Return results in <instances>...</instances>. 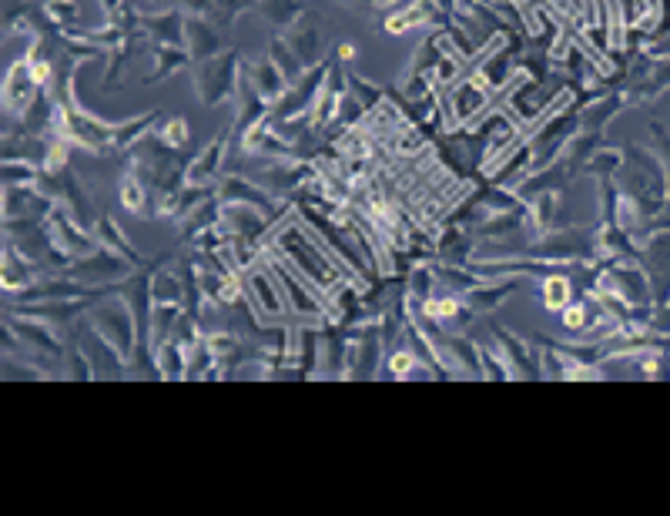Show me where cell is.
Instances as JSON below:
<instances>
[{
  "instance_id": "6da1fadb",
  "label": "cell",
  "mask_w": 670,
  "mask_h": 516,
  "mask_svg": "<svg viewBox=\"0 0 670 516\" xmlns=\"http://www.w3.org/2000/svg\"><path fill=\"white\" fill-rule=\"evenodd\" d=\"M238 78H242V64H238V51H225L208 60H198L195 70V91H198L201 105L215 107L222 105L228 94L238 91Z\"/></svg>"
},
{
  "instance_id": "7a4b0ae2",
  "label": "cell",
  "mask_w": 670,
  "mask_h": 516,
  "mask_svg": "<svg viewBox=\"0 0 670 516\" xmlns=\"http://www.w3.org/2000/svg\"><path fill=\"white\" fill-rule=\"evenodd\" d=\"M91 326L105 336L115 349L131 359V349H138V322L131 316V309L124 299H107V302H97L95 312H91Z\"/></svg>"
},
{
  "instance_id": "3957f363",
  "label": "cell",
  "mask_w": 670,
  "mask_h": 516,
  "mask_svg": "<svg viewBox=\"0 0 670 516\" xmlns=\"http://www.w3.org/2000/svg\"><path fill=\"white\" fill-rule=\"evenodd\" d=\"M128 265H134V262H128V258L118 255V252H111V248L97 245L91 255L74 258L71 269L64 272V275H71V279L84 281V285H91V289H101V285H107V281L128 279L131 275Z\"/></svg>"
},
{
  "instance_id": "277c9868",
  "label": "cell",
  "mask_w": 670,
  "mask_h": 516,
  "mask_svg": "<svg viewBox=\"0 0 670 516\" xmlns=\"http://www.w3.org/2000/svg\"><path fill=\"white\" fill-rule=\"evenodd\" d=\"M242 281H245V299L252 302V309L259 312V316H282L285 309V295H282V285H279V279H275V272L271 269H262V272H245L242 275Z\"/></svg>"
},
{
  "instance_id": "5b68a950",
  "label": "cell",
  "mask_w": 670,
  "mask_h": 516,
  "mask_svg": "<svg viewBox=\"0 0 670 516\" xmlns=\"http://www.w3.org/2000/svg\"><path fill=\"white\" fill-rule=\"evenodd\" d=\"M37 74L34 68H31V60L21 58L14 60L11 70H7V81H4V107L11 111V115H24L27 107L34 105V97L41 91H37Z\"/></svg>"
},
{
  "instance_id": "8992f818",
  "label": "cell",
  "mask_w": 670,
  "mask_h": 516,
  "mask_svg": "<svg viewBox=\"0 0 670 516\" xmlns=\"http://www.w3.org/2000/svg\"><path fill=\"white\" fill-rule=\"evenodd\" d=\"M490 332H493L496 346H500V355L506 359V365L513 369V375H517V379H537V375H543L540 365L533 363V352H529V346L519 339V336H513V332H506V328H500V326H493Z\"/></svg>"
},
{
  "instance_id": "52a82bcc",
  "label": "cell",
  "mask_w": 670,
  "mask_h": 516,
  "mask_svg": "<svg viewBox=\"0 0 670 516\" xmlns=\"http://www.w3.org/2000/svg\"><path fill=\"white\" fill-rule=\"evenodd\" d=\"M218 201H222V205H248V208H259V211H265V215H269V208H271V195L265 188H259L255 181H248V178H235V175L222 178V185H218Z\"/></svg>"
},
{
  "instance_id": "ba28073f",
  "label": "cell",
  "mask_w": 670,
  "mask_h": 516,
  "mask_svg": "<svg viewBox=\"0 0 670 516\" xmlns=\"http://www.w3.org/2000/svg\"><path fill=\"white\" fill-rule=\"evenodd\" d=\"M0 279H4V292L7 295L24 292V289H31L37 281V262L21 255L17 245L7 242V245H4V275H0Z\"/></svg>"
},
{
  "instance_id": "9c48e42d",
  "label": "cell",
  "mask_w": 670,
  "mask_h": 516,
  "mask_svg": "<svg viewBox=\"0 0 670 516\" xmlns=\"http://www.w3.org/2000/svg\"><path fill=\"white\" fill-rule=\"evenodd\" d=\"M242 74H245L248 81H252V88L269 101V105H275L279 97H282L285 91H289V81H285V74L275 64H271L269 58L262 60H252V64H242Z\"/></svg>"
},
{
  "instance_id": "30bf717a",
  "label": "cell",
  "mask_w": 670,
  "mask_h": 516,
  "mask_svg": "<svg viewBox=\"0 0 670 516\" xmlns=\"http://www.w3.org/2000/svg\"><path fill=\"white\" fill-rule=\"evenodd\" d=\"M142 34H148L154 44H185V14L165 11V14H142Z\"/></svg>"
},
{
  "instance_id": "8fae6325",
  "label": "cell",
  "mask_w": 670,
  "mask_h": 516,
  "mask_svg": "<svg viewBox=\"0 0 670 516\" xmlns=\"http://www.w3.org/2000/svg\"><path fill=\"white\" fill-rule=\"evenodd\" d=\"M519 289V275H503V279H490V281H480L473 292H466V305L473 312H493L496 305L506 302V295L517 292Z\"/></svg>"
},
{
  "instance_id": "7c38bea8",
  "label": "cell",
  "mask_w": 670,
  "mask_h": 516,
  "mask_svg": "<svg viewBox=\"0 0 670 516\" xmlns=\"http://www.w3.org/2000/svg\"><path fill=\"white\" fill-rule=\"evenodd\" d=\"M289 44L295 47V54H298V60L308 68H318V64H326L322 60V51H326V37H322V31H318L316 23L306 21V23H295V27H289Z\"/></svg>"
},
{
  "instance_id": "4fadbf2b",
  "label": "cell",
  "mask_w": 670,
  "mask_h": 516,
  "mask_svg": "<svg viewBox=\"0 0 670 516\" xmlns=\"http://www.w3.org/2000/svg\"><path fill=\"white\" fill-rule=\"evenodd\" d=\"M473 252H476V238L463 232L459 225H446V232L436 242V255L443 265H470Z\"/></svg>"
},
{
  "instance_id": "5bb4252c",
  "label": "cell",
  "mask_w": 670,
  "mask_h": 516,
  "mask_svg": "<svg viewBox=\"0 0 670 516\" xmlns=\"http://www.w3.org/2000/svg\"><path fill=\"white\" fill-rule=\"evenodd\" d=\"M225 152H228V134L212 141V144H208L195 161H188V171H185L188 185H198V188L212 185L215 175H218V168H222V161H225Z\"/></svg>"
},
{
  "instance_id": "9a60e30c",
  "label": "cell",
  "mask_w": 670,
  "mask_h": 516,
  "mask_svg": "<svg viewBox=\"0 0 670 516\" xmlns=\"http://www.w3.org/2000/svg\"><path fill=\"white\" fill-rule=\"evenodd\" d=\"M185 44L191 60H208L218 54V31L208 17H185Z\"/></svg>"
},
{
  "instance_id": "2e32d148",
  "label": "cell",
  "mask_w": 670,
  "mask_h": 516,
  "mask_svg": "<svg viewBox=\"0 0 670 516\" xmlns=\"http://www.w3.org/2000/svg\"><path fill=\"white\" fill-rule=\"evenodd\" d=\"M151 58H154V70L148 74V81L144 84H158V81H165V78H171V74H178L181 68H188L191 54L171 44H154Z\"/></svg>"
},
{
  "instance_id": "e0dca14e",
  "label": "cell",
  "mask_w": 670,
  "mask_h": 516,
  "mask_svg": "<svg viewBox=\"0 0 670 516\" xmlns=\"http://www.w3.org/2000/svg\"><path fill=\"white\" fill-rule=\"evenodd\" d=\"M269 60L275 64V68L282 70L285 74V81L289 84H295L302 74H306V64L298 60V54H295V47L289 44V37L285 34H275L269 41Z\"/></svg>"
},
{
  "instance_id": "ac0fdd59",
  "label": "cell",
  "mask_w": 670,
  "mask_h": 516,
  "mask_svg": "<svg viewBox=\"0 0 670 516\" xmlns=\"http://www.w3.org/2000/svg\"><path fill=\"white\" fill-rule=\"evenodd\" d=\"M154 369L165 379H185L188 375V349H181L171 339L154 346Z\"/></svg>"
},
{
  "instance_id": "d6986e66",
  "label": "cell",
  "mask_w": 670,
  "mask_h": 516,
  "mask_svg": "<svg viewBox=\"0 0 670 516\" xmlns=\"http://www.w3.org/2000/svg\"><path fill=\"white\" fill-rule=\"evenodd\" d=\"M95 238H97V245H101V248H111V252L124 255L128 262H134V265H142V255H138V252L128 245V238H124V232L118 228V222H111V218H97V222H95Z\"/></svg>"
},
{
  "instance_id": "ffe728a7",
  "label": "cell",
  "mask_w": 670,
  "mask_h": 516,
  "mask_svg": "<svg viewBox=\"0 0 670 516\" xmlns=\"http://www.w3.org/2000/svg\"><path fill=\"white\" fill-rule=\"evenodd\" d=\"M154 124H158V115H154V111L142 115L138 121H124V124H115V141H111V148H118V152H128V148H134V144H138L144 134H151Z\"/></svg>"
},
{
  "instance_id": "44dd1931",
  "label": "cell",
  "mask_w": 670,
  "mask_h": 516,
  "mask_svg": "<svg viewBox=\"0 0 670 516\" xmlns=\"http://www.w3.org/2000/svg\"><path fill=\"white\" fill-rule=\"evenodd\" d=\"M436 281L439 279H436L433 265H416V269L409 272V279H406V302H409L412 309H419L423 302H429Z\"/></svg>"
},
{
  "instance_id": "7402d4cb",
  "label": "cell",
  "mask_w": 670,
  "mask_h": 516,
  "mask_svg": "<svg viewBox=\"0 0 670 516\" xmlns=\"http://www.w3.org/2000/svg\"><path fill=\"white\" fill-rule=\"evenodd\" d=\"M262 14L269 17L271 27H279V31H289V27H295V17L302 14V4L298 0H259Z\"/></svg>"
},
{
  "instance_id": "603a6c76",
  "label": "cell",
  "mask_w": 670,
  "mask_h": 516,
  "mask_svg": "<svg viewBox=\"0 0 670 516\" xmlns=\"http://www.w3.org/2000/svg\"><path fill=\"white\" fill-rule=\"evenodd\" d=\"M154 134H158V138L165 141V144L171 148V152H181V148H185V144L191 141L188 121H185V117H178V115H175V117H168L165 124H158V131H154Z\"/></svg>"
},
{
  "instance_id": "cb8c5ba5",
  "label": "cell",
  "mask_w": 670,
  "mask_h": 516,
  "mask_svg": "<svg viewBox=\"0 0 670 516\" xmlns=\"http://www.w3.org/2000/svg\"><path fill=\"white\" fill-rule=\"evenodd\" d=\"M345 84H349V94H353L365 111H376V107L382 105V91L372 88V84H365V78H359V74H349V70H345Z\"/></svg>"
},
{
  "instance_id": "d4e9b609",
  "label": "cell",
  "mask_w": 670,
  "mask_h": 516,
  "mask_svg": "<svg viewBox=\"0 0 670 516\" xmlns=\"http://www.w3.org/2000/svg\"><path fill=\"white\" fill-rule=\"evenodd\" d=\"M97 365L91 363V355L78 346V349H68L64 352V375L68 379H95Z\"/></svg>"
},
{
  "instance_id": "484cf974",
  "label": "cell",
  "mask_w": 670,
  "mask_h": 516,
  "mask_svg": "<svg viewBox=\"0 0 670 516\" xmlns=\"http://www.w3.org/2000/svg\"><path fill=\"white\" fill-rule=\"evenodd\" d=\"M41 168H34V161H17L7 158L4 161V185H37Z\"/></svg>"
},
{
  "instance_id": "4316f807",
  "label": "cell",
  "mask_w": 670,
  "mask_h": 516,
  "mask_svg": "<svg viewBox=\"0 0 670 516\" xmlns=\"http://www.w3.org/2000/svg\"><path fill=\"white\" fill-rule=\"evenodd\" d=\"M543 302H546V309L550 312H564L566 305H570V281L564 279V275H550V279L543 281Z\"/></svg>"
},
{
  "instance_id": "83f0119b",
  "label": "cell",
  "mask_w": 670,
  "mask_h": 516,
  "mask_svg": "<svg viewBox=\"0 0 670 516\" xmlns=\"http://www.w3.org/2000/svg\"><path fill=\"white\" fill-rule=\"evenodd\" d=\"M44 14H48L54 23H58V31H68V27L78 21L81 7H78L74 0H48V4H44Z\"/></svg>"
},
{
  "instance_id": "f1b7e54d",
  "label": "cell",
  "mask_w": 670,
  "mask_h": 516,
  "mask_svg": "<svg viewBox=\"0 0 670 516\" xmlns=\"http://www.w3.org/2000/svg\"><path fill=\"white\" fill-rule=\"evenodd\" d=\"M480 365H482V375H490V379H517L513 369L506 365L503 355H496V352L486 349V346H480Z\"/></svg>"
},
{
  "instance_id": "f546056e",
  "label": "cell",
  "mask_w": 670,
  "mask_h": 516,
  "mask_svg": "<svg viewBox=\"0 0 670 516\" xmlns=\"http://www.w3.org/2000/svg\"><path fill=\"white\" fill-rule=\"evenodd\" d=\"M416 365H419V359H416V352L409 346H399V349L389 352V373L396 375V379H406Z\"/></svg>"
},
{
  "instance_id": "4dcf8cb0",
  "label": "cell",
  "mask_w": 670,
  "mask_h": 516,
  "mask_svg": "<svg viewBox=\"0 0 670 516\" xmlns=\"http://www.w3.org/2000/svg\"><path fill=\"white\" fill-rule=\"evenodd\" d=\"M564 322H566V328H587V326H593L590 322V302H570L564 309Z\"/></svg>"
},
{
  "instance_id": "1f68e13d",
  "label": "cell",
  "mask_w": 670,
  "mask_h": 516,
  "mask_svg": "<svg viewBox=\"0 0 670 516\" xmlns=\"http://www.w3.org/2000/svg\"><path fill=\"white\" fill-rule=\"evenodd\" d=\"M620 168V154L617 152H600L590 158V171H600V175H617Z\"/></svg>"
},
{
  "instance_id": "d6a6232c",
  "label": "cell",
  "mask_w": 670,
  "mask_h": 516,
  "mask_svg": "<svg viewBox=\"0 0 670 516\" xmlns=\"http://www.w3.org/2000/svg\"><path fill=\"white\" fill-rule=\"evenodd\" d=\"M101 7H105L107 17H118V14L128 7V0H101Z\"/></svg>"
},
{
  "instance_id": "836d02e7",
  "label": "cell",
  "mask_w": 670,
  "mask_h": 516,
  "mask_svg": "<svg viewBox=\"0 0 670 516\" xmlns=\"http://www.w3.org/2000/svg\"><path fill=\"white\" fill-rule=\"evenodd\" d=\"M654 134H657L660 148H664V154H667V171H670V134L664 128H657V124H654Z\"/></svg>"
},
{
  "instance_id": "e575fe53",
  "label": "cell",
  "mask_w": 670,
  "mask_h": 516,
  "mask_svg": "<svg viewBox=\"0 0 670 516\" xmlns=\"http://www.w3.org/2000/svg\"><path fill=\"white\" fill-rule=\"evenodd\" d=\"M359 4H382V0H359Z\"/></svg>"
}]
</instances>
